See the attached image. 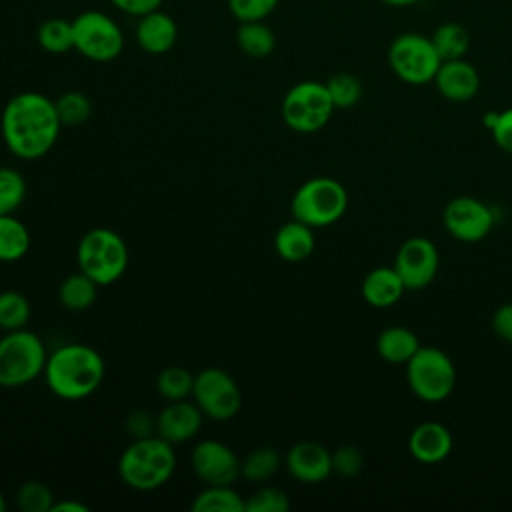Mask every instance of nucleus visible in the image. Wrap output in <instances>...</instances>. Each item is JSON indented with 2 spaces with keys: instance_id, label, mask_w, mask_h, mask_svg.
I'll use <instances>...</instances> for the list:
<instances>
[{
  "instance_id": "nucleus-1",
  "label": "nucleus",
  "mask_w": 512,
  "mask_h": 512,
  "mask_svg": "<svg viewBox=\"0 0 512 512\" xmlns=\"http://www.w3.org/2000/svg\"><path fill=\"white\" fill-rule=\"evenodd\" d=\"M62 122L56 104L42 92L14 94L2 108L0 134L6 148L22 160L46 156L58 142Z\"/></svg>"
},
{
  "instance_id": "nucleus-2",
  "label": "nucleus",
  "mask_w": 512,
  "mask_h": 512,
  "mask_svg": "<svg viewBox=\"0 0 512 512\" xmlns=\"http://www.w3.org/2000/svg\"><path fill=\"white\" fill-rule=\"evenodd\" d=\"M42 376L54 396L82 400L100 388L106 376V364L96 348L72 342L48 354Z\"/></svg>"
},
{
  "instance_id": "nucleus-3",
  "label": "nucleus",
  "mask_w": 512,
  "mask_h": 512,
  "mask_svg": "<svg viewBox=\"0 0 512 512\" xmlns=\"http://www.w3.org/2000/svg\"><path fill=\"white\" fill-rule=\"evenodd\" d=\"M172 446L158 434L132 438L118 458L120 480L138 492L164 486L176 470V452Z\"/></svg>"
},
{
  "instance_id": "nucleus-4",
  "label": "nucleus",
  "mask_w": 512,
  "mask_h": 512,
  "mask_svg": "<svg viewBox=\"0 0 512 512\" xmlns=\"http://www.w3.org/2000/svg\"><path fill=\"white\" fill-rule=\"evenodd\" d=\"M128 246L124 238L110 228L88 230L76 246L78 270L98 286H110L122 278L128 268Z\"/></svg>"
},
{
  "instance_id": "nucleus-5",
  "label": "nucleus",
  "mask_w": 512,
  "mask_h": 512,
  "mask_svg": "<svg viewBox=\"0 0 512 512\" xmlns=\"http://www.w3.org/2000/svg\"><path fill=\"white\" fill-rule=\"evenodd\" d=\"M48 350L42 338L28 330H12L0 338V388H22L34 382L46 366Z\"/></svg>"
},
{
  "instance_id": "nucleus-6",
  "label": "nucleus",
  "mask_w": 512,
  "mask_h": 512,
  "mask_svg": "<svg viewBox=\"0 0 512 512\" xmlns=\"http://www.w3.org/2000/svg\"><path fill=\"white\" fill-rule=\"evenodd\" d=\"M348 208L346 188L330 176H314L298 186L292 196V218L312 226L326 228L336 224Z\"/></svg>"
},
{
  "instance_id": "nucleus-7",
  "label": "nucleus",
  "mask_w": 512,
  "mask_h": 512,
  "mask_svg": "<svg viewBox=\"0 0 512 512\" xmlns=\"http://www.w3.org/2000/svg\"><path fill=\"white\" fill-rule=\"evenodd\" d=\"M334 110L326 84L318 80L296 82L288 88L280 104L284 124L298 134H314L322 130L330 122Z\"/></svg>"
},
{
  "instance_id": "nucleus-8",
  "label": "nucleus",
  "mask_w": 512,
  "mask_h": 512,
  "mask_svg": "<svg viewBox=\"0 0 512 512\" xmlns=\"http://www.w3.org/2000/svg\"><path fill=\"white\" fill-rule=\"evenodd\" d=\"M406 382L424 402L446 400L456 386V368L450 356L434 346H420L406 362Z\"/></svg>"
},
{
  "instance_id": "nucleus-9",
  "label": "nucleus",
  "mask_w": 512,
  "mask_h": 512,
  "mask_svg": "<svg viewBox=\"0 0 512 512\" xmlns=\"http://www.w3.org/2000/svg\"><path fill=\"white\" fill-rule=\"evenodd\" d=\"M442 60L430 36L402 32L388 46V66L394 76L410 86H424L434 80Z\"/></svg>"
},
{
  "instance_id": "nucleus-10",
  "label": "nucleus",
  "mask_w": 512,
  "mask_h": 512,
  "mask_svg": "<svg viewBox=\"0 0 512 512\" xmlns=\"http://www.w3.org/2000/svg\"><path fill=\"white\" fill-rule=\"evenodd\" d=\"M74 50L92 62H112L124 50L120 24L100 10H84L72 20Z\"/></svg>"
},
{
  "instance_id": "nucleus-11",
  "label": "nucleus",
  "mask_w": 512,
  "mask_h": 512,
  "mask_svg": "<svg viewBox=\"0 0 512 512\" xmlns=\"http://www.w3.org/2000/svg\"><path fill=\"white\" fill-rule=\"evenodd\" d=\"M192 400L206 418L226 422L238 414L242 406V392L226 370L210 366L194 374Z\"/></svg>"
},
{
  "instance_id": "nucleus-12",
  "label": "nucleus",
  "mask_w": 512,
  "mask_h": 512,
  "mask_svg": "<svg viewBox=\"0 0 512 512\" xmlns=\"http://www.w3.org/2000/svg\"><path fill=\"white\" fill-rule=\"evenodd\" d=\"M446 232L460 242H480L494 228V212L488 204L472 196L452 198L442 212Z\"/></svg>"
},
{
  "instance_id": "nucleus-13",
  "label": "nucleus",
  "mask_w": 512,
  "mask_h": 512,
  "mask_svg": "<svg viewBox=\"0 0 512 512\" xmlns=\"http://www.w3.org/2000/svg\"><path fill=\"white\" fill-rule=\"evenodd\" d=\"M392 266L402 278L406 290H424L438 274V248L424 236H412L402 242Z\"/></svg>"
},
{
  "instance_id": "nucleus-14",
  "label": "nucleus",
  "mask_w": 512,
  "mask_h": 512,
  "mask_svg": "<svg viewBox=\"0 0 512 512\" xmlns=\"http://www.w3.org/2000/svg\"><path fill=\"white\" fill-rule=\"evenodd\" d=\"M190 466L198 480L206 484H234L240 478V458L224 442L206 438L190 452Z\"/></svg>"
},
{
  "instance_id": "nucleus-15",
  "label": "nucleus",
  "mask_w": 512,
  "mask_h": 512,
  "mask_svg": "<svg viewBox=\"0 0 512 512\" xmlns=\"http://www.w3.org/2000/svg\"><path fill=\"white\" fill-rule=\"evenodd\" d=\"M284 466L288 474L302 484H320L332 470V452L314 440H300L286 452Z\"/></svg>"
},
{
  "instance_id": "nucleus-16",
  "label": "nucleus",
  "mask_w": 512,
  "mask_h": 512,
  "mask_svg": "<svg viewBox=\"0 0 512 512\" xmlns=\"http://www.w3.org/2000/svg\"><path fill=\"white\" fill-rule=\"evenodd\" d=\"M204 414L194 400H172L156 414V434L170 444L192 440L202 428Z\"/></svg>"
},
{
  "instance_id": "nucleus-17",
  "label": "nucleus",
  "mask_w": 512,
  "mask_h": 512,
  "mask_svg": "<svg viewBox=\"0 0 512 512\" xmlns=\"http://www.w3.org/2000/svg\"><path fill=\"white\" fill-rule=\"evenodd\" d=\"M432 82L440 96L450 102H468L480 90V74L466 58L444 60Z\"/></svg>"
},
{
  "instance_id": "nucleus-18",
  "label": "nucleus",
  "mask_w": 512,
  "mask_h": 512,
  "mask_svg": "<svg viewBox=\"0 0 512 512\" xmlns=\"http://www.w3.org/2000/svg\"><path fill=\"white\" fill-rule=\"evenodd\" d=\"M134 34H136L138 46L144 52L158 56V54H166L168 50L174 48V44L178 40V26L170 14H166L158 8L144 16H138Z\"/></svg>"
},
{
  "instance_id": "nucleus-19",
  "label": "nucleus",
  "mask_w": 512,
  "mask_h": 512,
  "mask_svg": "<svg viewBox=\"0 0 512 512\" xmlns=\"http://www.w3.org/2000/svg\"><path fill=\"white\" fill-rule=\"evenodd\" d=\"M452 434L440 422H422L408 436V452L422 464H438L452 452Z\"/></svg>"
},
{
  "instance_id": "nucleus-20",
  "label": "nucleus",
  "mask_w": 512,
  "mask_h": 512,
  "mask_svg": "<svg viewBox=\"0 0 512 512\" xmlns=\"http://www.w3.org/2000/svg\"><path fill=\"white\" fill-rule=\"evenodd\" d=\"M362 298L374 306V308H390L394 306L402 294L406 292V286L394 266H378L370 270L362 280Z\"/></svg>"
},
{
  "instance_id": "nucleus-21",
  "label": "nucleus",
  "mask_w": 512,
  "mask_h": 512,
  "mask_svg": "<svg viewBox=\"0 0 512 512\" xmlns=\"http://www.w3.org/2000/svg\"><path fill=\"white\" fill-rule=\"evenodd\" d=\"M314 228L292 218L274 234V250L286 262H302L314 252Z\"/></svg>"
},
{
  "instance_id": "nucleus-22",
  "label": "nucleus",
  "mask_w": 512,
  "mask_h": 512,
  "mask_svg": "<svg viewBox=\"0 0 512 512\" xmlns=\"http://www.w3.org/2000/svg\"><path fill=\"white\" fill-rule=\"evenodd\" d=\"M420 346L416 332L406 326L384 328L376 338L378 356L390 364H406Z\"/></svg>"
},
{
  "instance_id": "nucleus-23",
  "label": "nucleus",
  "mask_w": 512,
  "mask_h": 512,
  "mask_svg": "<svg viewBox=\"0 0 512 512\" xmlns=\"http://www.w3.org/2000/svg\"><path fill=\"white\" fill-rule=\"evenodd\" d=\"M192 512H244L246 498L232 488V484H206L190 504Z\"/></svg>"
},
{
  "instance_id": "nucleus-24",
  "label": "nucleus",
  "mask_w": 512,
  "mask_h": 512,
  "mask_svg": "<svg viewBox=\"0 0 512 512\" xmlns=\"http://www.w3.org/2000/svg\"><path fill=\"white\" fill-rule=\"evenodd\" d=\"M30 230L14 214H0V262H18L30 250Z\"/></svg>"
},
{
  "instance_id": "nucleus-25",
  "label": "nucleus",
  "mask_w": 512,
  "mask_h": 512,
  "mask_svg": "<svg viewBox=\"0 0 512 512\" xmlns=\"http://www.w3.org/2000/svg\"><path fill=\"white\" fill-rule=\"evenodd\" d=\"M98 284L88 278L84 272H74L66 276L58 288V300L60 304L70 312H82L88 310L98 296Z\"/></svg>"
},
{
  "instance_id": "nucleus-26",
  "label": "nucleus",
  "mask_w": 512,
  "mask_h": 512,
  "mask_svg": "<svg viewBox=\"0 0 512 512\" xmlns=\"http://www.w3.org/2000/svg\"><path fill=\"white\" fill-rule=\"evenodd\" d=\"M236 44L242 54L250 58H266L276 48V36L272 28L264 24V20L240 22L236 30Z\"/></svg>"
},
{
  "instance_id": "nucleus-27",
  "label": "nucleus",
  "mask_w": 512,
  "mask_h": 512,
  "mask_svg": "<svg viewBox=\"0 0 512 512\" xmlns=\"http://www.w3.org/2000/svg\"><path fill=\"white\" fill-rule=\"evenodd\" d=\"M440 60L464 58L470 48V34L460 22H442L430 36Z\"/></svg>"
},
{
  "instance_id": "nucleus-28",
  "label": "nucleus",
  "mask_w": 512,
  "mask_h": 512,
  "mask_svg": "<svg viewBox=\"0 0 512 512\" xmlns=\"http://www.w3.org/2000/svg\"><path fill=\"white\" fill-rule=\"evenodd\" d=\"M282 464V458L272 446H258L240 460V478L260 484L272 478Z\"/></svg>"
},
{
  "instance_id": "nucleus-29",
  "label": "nucleus",
  "mask_w": 512,
  "mask_h": 512,
  "mask_svg": "<svg viewBox=\"0 0 512 512\" xmlns=\"http://www.w3.org/2000/svg\"><path fill=\"white\" fill-rule=\"evenodd\" d=\"M38 46L48 54H64L74 48L72 22L66 18H48L36 30Z\"/></svg>"
},
{
  "instance_id": "nucleus-30",
  "label": "nucleus",
  "mask_w": 512,
  "mask_h": 512,
  "mask_svg": "<svg viewBox=\"0 0 512 512\" xmlns=\"http://www.w3.org/2000/svg\"><path fill=\"white\" fill-rule=\"evenodd\" d=\"M30 314H32L30 300L22 292L18 290L0 292V328L4 332L26 328Z\"/></svg>"
},
{
  "instance_id": "nucleus-31",
  "label": "nucleus",
  "mask_w": 512,
  "mask_h": 512,
  "mask_svg": "<svg viewBox=\"0 0 512 512\" xmlns=\"http://www.w3.org/2000/svg\"><path fill=\"white\" fill-rule=\"evenodd\" d=\"M194 376L182 366H168L156 378V390L166 400H184L192 396Z\"/></svg>"
},
{
  "instance_id": "nucleus-32",
  "label": "nucleus",
  "mask_w": 512,
  "mask_h": 512,
  "mask_svg": "<svg viewBox=\"0 0 512 512\" xmlns=\"http://www.w3.org/2000/svg\"><path fill=\"white\" fill-rule=\"evenodd\" d=\"M324 84L336 110L352 108L362 98V82L350 72H336Z\"/></svg>"
},
{
  "instance_id": "nucleus-33",
  "label": "nucleus",
  "mask_w": 512,
  "mask_h": 512,
  "mask_svg": "<svg viewBox=\"0 0 512 512\" xmlns=\"http://www.w3.org/2000/svg\"><path fill=\"white\" fill-rule=\"evenodd\" d=\"M54 104H56V112H58L62 126H80L92 114V102L80 90H68V92L60 94L54 100Z\"/></svg>"
},
{
  "instance_id": "nucleus-34",
  "label": "nucleus",
  "mask_w": 512,
  "mask_h": 512,
  "mask_svg": "<svg viewBox=\"0 0 512 512\" xmlns=\"http://www.w3.org/2000/svg\"><path fill=\"white\" fill-rule=\"evenodd\" d=\"M26 198V180L20 170L0 166V214H14Z\"/></svg>"
},
{
  "instance_id": "nucleus-35",
  "label": "nucleus",
  "mask_w": 512,
  "mask_h": 512,
  "mask_svg": "<svg viewBox=\"0 0 512 512\" xmlns=\"http://www.w3.org/2000/svg\"><path fill=\"white\" fill-rule=\"evenodd\" d=\"M16 504L24 512H50L54 506V494L44 482L26 480L16 490Z\"/></svg>"
},
{
  "instance_id": "nucleus-36",
  "label": "nucleus",
  "mask_w": 512,
  "mask_h": 512,
  "mask_svg": "<svg viewBox=\"0 0 512 512\" xmlns=\"http://www.w3.org/2000/svg\"><path fill=\"white\" fill-rule=\"evenodd\" d=\"M290 498L276 486H262L250 498H246L244 512H288Z\"/></svg>"
},
{
  "instance_id": "nucleus-37",
  "label": "nucleus",
  "mask_w": 512,
  "mask_h": 512,
  "mask_svg": "<svg viewBox=\"0 0 512 512\" xmlns=\"http://www.w3.org/2000/svg\"><path fill=\"white\" fill-rule=\"evenodd\" d=\"M280 0H228V10L238 22L266 20Z\"/></svg>"
},
{
  "instance_id": "nucleus-38",
  "label": "nucleus",
  "mask_w": 512,
  "mask_h": 512,
  "mask_svg": "<svg viewBox=\"0 0 512 512\" xmlns=\"http://www.w3.org/2000/svg\"><path fill=\"white\" fill-rule=\"evenodd\" d=\"M362 466H364V456L356 446L346 444L332 452V470L338 476L352 478L362 470Z\"/></svg>"
},
{
  "instance_id": "nucleus-39",
  "label": "nucleus",
  "mask_w": 512,
  "mask_h": 512,
  "mask_svg": "<svg viewBox=\"0 0 512 512\" xmlns=\"http://www.w3.org/2000/svg\"><path fill=\"white\" fill-rule=\"evenodd\" d=\"M126 430L132 438H144V436L156 434V416H152L148 410L136 408L126 416Z\"/></svg>"
},
{
  "instance_id": "nucleus-40",
  "label": "nucleus",
  "mask_w": 512,
  "mask_h": 512,
  "mask_svg": "<svg viewBox=\"0 0 512 512\" xmlns=\"http://www.w3.org/2000/svg\"><path fill=\"white\" fill-rule=\"evenodd\" d=\"M490 134L500 150L512 154V106L498 112L496 124L490 128Z\"/></svg>"
},
{
  "instance_id": "nucleus-41",
  "label": "nucleus",
  "mask_w": 512,
  "mask_h": 512,
  "mask_svg": "<svg viewBox=\"0 0 512 512\" xmlns=\"http://www.w3.org/2000/svg\"><path fill=\"white\" fill-rule=\"evenodd\" d=\"M492 330L500 340L512 344V302H506L496 308L492 316Z\"/></svg>"
},
{
  "instance_id": "nucleus-42",
  "label": "nucleus",
  "mask_w": 512,
  "mask_h": 512,
  "mask_svg": "<svg viewBox=\"0 0 512 512\" xmlns=\"http://www.w3.org/2000/svg\"><path fill=\"white\" fill-rule=\"evenodd\" d=\"M120 12L128 16H144L152 10H158L164 0H110Z\"/></svg>"
},
{
  "instance_id": "nucleus-43",
  "label": "nucleus",
  "mask_w": 512,
  "mask_h": 512,
  "mask_svg": "<svg viewBox=\"0 0 512 512\" xmlns=\"http://www.w3.org/2000/svg\"><path fill=\"white\" fill-rule=\"evenodd\" d=\"M90 508L78 500H54L50 512H88Z\"/></svg>"
},
{
  "instance_id": "nucleus-44",
  "label": "nucleus",
  "mask_w": 512,
  "mask_h": 512,
  "mask_svg": "<svg viewBox=\"0 0 512 512\" xmlns=\"http://www.w3.org/2000/svg\"><path fill=\"white\" fill-rule=\"evenodd\" d=\"M380 2H384L386 6H392V8H406V6L418 4L420 0H380Z\"/></svg>"
},
{
  "instance_id": "nucleus-45",
  "label": "nucleus",
  "mask_w": 512,
  "mask_h": 512,
  "mask_svg": "<svg viewBox=\"0 0 512 512\" xmlns=\"http://www.w3.org/2000/svg\"><path fill=\"white\" fill-rule=\"evenodd\" d=\"M6 510V498H4V494L0 492V512H4Z\"/></svg>"
}]
</instances>
